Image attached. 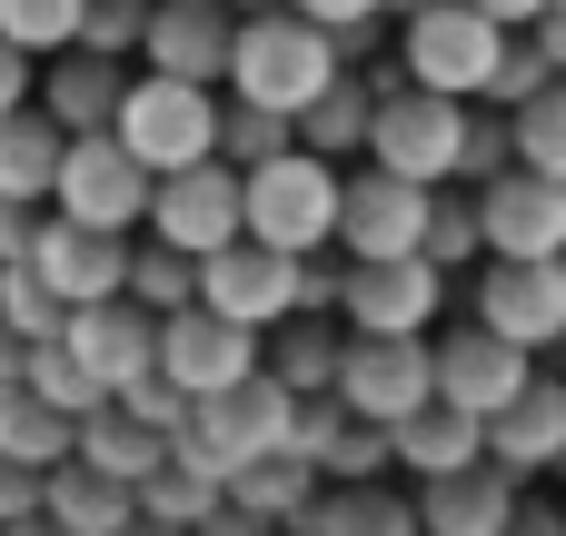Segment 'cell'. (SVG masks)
Segmentation results:
<instances>
[{
  "instance_id": "6da1fadb",
  "label": "cell",
  "mask_w": 566,
  "mask_h": 536,
  "mask_svg": "<svg viewBox=\"0 0 566 536\" xmlns=\"http://www.w3.org/2000/svg\"><path fill=\"white\" fill-rule=\"evenodd\" d=\"M338 30H318L308 10H259V20H239V60H229V90L239 99H259V109H289V119H308L318 109V90L338 80Z\"/></svg>"
},
{
  "instance_id": "7a4b0ae2",
  "label": "cell",
  "mask_w": 566,
  "mask_h": 536,
  "mask_svg": "<svg viewBox=\"0 0 566 536\" xmlns=\"http://www.w3.org/2000/svg\"><path fill=\"white\" fill-rule=\"evenodd\" d=\"M169 448H179V458H199V467H219V477H239L249 458L298 448V388H289L279 368H259V378H239V388L199 398V418H189Z\"/></svg>"
},
{
  "instance_id": "3957f363",
  "label": "cell",
  "mask_w": 566,
  "mask_h": 536,
  "mask_svg": "<svg viewBox=\"0 0 566 536\" xmlns=\"http://www.w3.org/2000/svg\"><path fill=\"white\" fill-rule=\"evenodd\" d=\"M468 119H478V99H448V90H428V80H398V90H378L368 159L398 169V179L448 189V179H468Z\"/></svg>"
},
{
  "instance_id": "277c9868",
  "label": "cell",
  "mask_w": 566,
  "mask_h": 536,
  "mask_svg": "<svg viewBox=\"0 0 566 536\" xmlns=\"http://www.w3.org/2000/svg\"><path fill=\"white\" fill-rule=\"evenodd\" d=\"M338 209H348V179H338V159L328 149H279V159H259L249 169V239H269V249H328L338 239Z\"/></svg>"
},
{
  "instance_id": "5b68a950",
  "label": "cell",
  "mask_w": 566,
  "mask_h": 536,
  "mask_svg": "<svg viewBox=\"0 0 566 536\" xmlns=\"http://www.w3.org/2000/svg\"><path fill=\"white\" fill-rule=\"evenodd\" d=\"M219 129H229L219 80L139 70V80H129V99H119V139H129L159 179H169V169H189V159H219Z\"/></svg>"
},
{
  "instance_id": "8992f818",
  "label": "cell",
  "mask_w": 566,
  "mask_h": 536,
  "mask_svg": "<svg viewBox=\"0 0 566 536\" xmlns=\"http://www.w3.org/2000/svg\"><path fill=\"white\" fill-rule=\"evenodd\" d=\"M60 219H90V229H139L159 209V169L119 139V129H70V159H60V189H50Z\"/></svg>"
},
{
  "instance_id": "52a82bcc",
  "label": "cell",
  "mask_w": 566,
  "mask_h": 536,
  "mask_svg": "<svg viewBox=\"0 0 566 536\" xmlns=\"http://www.w3.org/2000/svg\"><path fill=\"white\" fill-rule=\"evenodd\" d=\"M507 40H517V30L488 20L478 0H428V10L408 20V80H428V90H448V99H488Z\"/></svg>"
},
{
  "instance_id": "ba28073f",
  "label": "cell",
  "mask_w": 566,
  "mask_h": 536,
  "mask_svg": "<svg viewBox=\"0 0 566 536\" xmlns=\"http://www.w3.org/2000/svg\"><path fill=\"white\" fill-rule=\"evenodd\" d=\"M159 368L189 388V398H219V388H239V378H259L269 368V328H249V318H229V308H179V318H159Z\"/></svg>"
},
{
  "instance_id": "9c48e42d",
  "label": "cell",
  "mask_w": 566,
  "mask_h": 536,
  "mask_svg": "<svg viewBox=\"0 0 566 536\" xmlns=\"http://www.w3.org/2000/svg\"><path fill=\"white\" fill-rule=\"evenodd\" d=\"M338 398L358 418H378V428H408L418 408H438V338H368V328H348Z\"/></svg>"
},
{
  "instance_id": "30bf717a",
  "label": "cell",
  "mask_w": 566,
  "mask_h": 536,
  "mask_svg": "<svg viewBox=\"0 0 566 536\" xmlns=\"http://www.w3.org/2000/svg\"><path fill=\"white\" fill-rule=\"evenodd\" d=\"M249 229V169L219 149V159H189L159 179V209H149V239H179V249H229Z\"/></svg>"
},
{
  "instance_id": "8fae6325",
  "label": "cell",
  "mask_w": 566,
  "mask_h": 536,
  "mask_svg": "<svg viewBox=\"0 0 566 536\" xmlns=\"http://www.w3.org/2000/svg\"><path fill=\"white\" fill-rule=\"evenodd\" d=\"M30 269H40V278H50L70 308H90V298H129V269H139V249H129V229H90V219H60V209H40Z\"/></svg>"
},
{
  "instance_id": "7c38bea8",
  "label": "cell",
  "mask_w": 566,
  "mask_h": 536,
  "mask_svg": "<svg viewBox=\"0 0 566 536\" xmlns=\"http://www.w3.org/2000/svg\"><path fill=\"white\" fill-rule=\"evenodd\" d=\"M298 249H269V239H229V249H209L199 259V298L209 308H229V318H249V328H279V318H298Z\"/></svg>"
},
{
  "instance_id": "4fadbf2b",
  "label": "cell",
  "mask_w": 566,
  "mask_h": 536,
  "mask_svg": "<svg viewBox=\"0 0 566 536\" xmlns=\"http://www.w3.org/2000/svg\"><path fill=\"white\" fill-rule=\"evenodd\" d=\"M448 298V269L428 249H398V259H348V328L368 338H428Z\"/></svg>"
},
{
  "instance_id": "5bb4252c",
  "label": "cell",
  "mask_w": 566,
  "mask_h": 536,
  "mask_svg": "<svg viewBox=\"0 0 566 536\" xmlns=\"http://www.w3.org/2000/svg\"><path fill=\"white\" fill-rule=\"evenodd\" d=\"M428 219H438V189L428 179H398V169H358L348 179V209H338V249L348 259H398V249H428Z\"/></svg>"
},
{
  "instance_id": "9a60e30c",
  "label": "cell",
  "mask_w": 566,
  "mask_h": 536,
  "mask_svg": "<svg viewBox=\"0 0 566 536\" xmlns=\"http://www.w3.org/2000/svg\"><path fill=\"white\" fill-rule=\"evenodd\" d=\"M527 378H537V348L497 338L488 318L438 338V398H448V408H478V418H497L507 398H527Z\"/></svg>"
},
{
  "instance_id": "2e32d148",
  "label": "cell",
  "mask_w": 566,
  "mask_h": 536,
  "mask_svg": "<svg viewBox=\"0 0 566 536\" xmlns=\"http://www.w3.org/2000/svg\"><path fill=\"white\" fill-rule=\"evenodd\" d=\"M478 318L517 348H566V259H497L478 278Z\"/></svg>"
},
{
  "instance_id": "e0dca14e",
  "label": "cell",
  "mask_w": 566,
  "mask_h": 536,
  "mask_svg": "<svg viewBox=\"0 0 566 536\" xmlns=\"http://www.w3.org/2000/svg\"><path fill=\"white\" fill-rule=\"evenodd\" d=\"M488 259H566V179L547 169H507V179H488Z\"/></svg>"
},
{
  "instance_id": "ac0fdd59",
  "label": "cell",
  "mask_w": 566,
  "mask_h": 536,
  "mask_svg": "<svg viewBox=\"0 0 566 536\" xmlns=\"http://www.w3.org/2000/svg\"><path fill=\"white\" fill-rule=\"evenodd\" d=\"M229 60H239V20H229V0H159V10H149V50H139V70L229 80Z\"/></svg>"
},
{
  "instance_id": "d6986e66",
  "label": "cell",
  "mask_w": 566,
  "mask_h": 536,
  "mask_svg": "<svg viewBox=\"0 0 566 536\" xmlns=\"http://www.w3.org/2000/svg\"><path fill=\"white\" fill-rule=\"evenodd\" d=\"M517 467H497V458H478V467H458V477H418V517L428 536H507L517 527Z\"/></svg>"
},
{
  "instance_id": "ffe728a7",
  "label": "cell",
  "mask_w": 566,
  "mask_h": 536,
  "mask_svg": "<svg viewBox=\"0 0 566 536\" xmlns=\"http://www.w3.org/2000/svg\"><path fill=\"white\" fill-rule=\"evenodd\" d=\"M70 348L109 378V398L119 388H139L149 368H159V308H139V298H90V308H70Z\"/></svg>"
},
{
  "instance_id": "44dd1931",
  "label": "cell",
  "mask_w": 566,
  "mask_h": 536,
  "mask_svg": "<svg viewBox=\"0 0 566 536\" xmlns=\"http://www.w3.org/2000/svg\"><path fill=\"white\" fill-rule=\"evenodd\" d=\"M488 458L537 477V467H566V388L557 378H527V398H507L488 418Z\"/></svg>"
},
{
  "instance_id": "7402d4cb",
  "label": "cell",
  "mask_w": 566,
  "mask_h": 536,
  "mask_svg": "<svg viewBox=\"0 0 566 536\" xmlns=\"http://www.w3.org/2000/svg\"><path fill=\"white\" fill-rule=\"evenodd\" d=\"M119 99H129V70L109 50H50V80H40V109L60 129H119Z\"/></svg>"
},
{
  "instance_id": "603a6c76",
  "label": "cell",
  "mask_w": 566,
  "mask_h": 536,
  "mask_svg": "<svg viewBox=\"0 0 566 536\" xmlns=\"http://www.w3.org/2000/svg\"><path fill=\"white\" fill-rule=\"evenodd\" d=\"M40 517H60L70 536H119L129 517H139V487H129V477H109V467H90V458H60V467H50Z\"/></svg>"
},
{
  "instance_id": "cb8c5ba5",
  "label": "cell",
  "mask_w": 566,
  "mask_h": 536,
  "mask_svg": "<svg viewBox=\"0 0 566 536\" xmlns=\"http://www.w3.org/2000/svg\"><path fill=\"white\" fill-rule=\"evenodd\" d=\"M60 159H70V129L50 109H0V199H30L50 209L60 189Z\"/></svg>"
},
{
  "instance_id": "d4e9b609",
  "label": "cell",
  "mask_w": 566,
  "mask_h": 536,
  "mask_svg": "<svg viewBox=\"0 0 566 536\" xmlns=\"http://www.w3.org/2000/svg\"><path fill=\"white\" fill-rule=\"evenodd\" d=\"M318 487H328V467H318L308 448H279V458H249V467L229 477V497H239V507H259L269 527H308V517H318Z\"/></svg>"
},
{
  "instance_id": "484cf974",
  "label": "cell",
  "mask_w": 566,
  "mask_h": 536,
  "mask_svg": "<svg viewBox=\"0 0 566 536\" xmlns=\"http://www.w3.org/2000/svg\"><path fill=\"white\" fill-rule=\"evenodd\" d=\"M478 458H488V418H478V408H448V398H438V408H418V418L398 428V467H408V477H458V467H478Z\"/></svg>"
},
{
  "instance_id": "4316f807",
  "label": "cell",
  "mask_w": 566,
  "mask_h": 536,
  "mask_svg": "<svg viewBox=\"0 0 566 536\" xmlns=\"http://www.w3.org/2000/svg\"><path fill=\"white\" fill-rule=\"evenodd\" d=\"M80 458L90 467H109V477H129V487H149L159 467H169V428H149L139 408H99V418H80Z\"/></svg>"
},
{
  "instance_id": "83f0119b",
  "label": "cell",
  "mask_w": 566,
  "mask_h": 536,
  "mask_svg": "<svg viewBox=\"0 0 566 536\" xmlns=\"http://www.w3.org/2000/svg\"><path fill=\"white\" fill-rule=\"evenodd\" d=\"M0 448H10L20 467H60V458H80V418L50 408L30 378H10V388H0Z\"/></svg>"
},
{
  "instance_id": "f1b7e54d",
  "label": "cell",
  "mask_w": 566,
  "mask_h": 536,
  "mask_svg": "<svg viewBox=\"0 0 566 536\" xmlns=\"http://www.w3.org/2000/svg\"><path fill=\"white\" fill-rule=\"evenodd\" d=\"M269 368H279L298 398H328V388H338V368H348V338H338V328H318V308H298V318H279V328H269Z\"/></svg>"
},
{
  "instance_id": "f546056e",
  "label": "cell",
  "mask_w": 566,
  "mask_h": 536,
  "mask_svg": "<svg viewBox=\"0 0 566 536\" xmlns=\"http://www.w3.org/2000/svg\"><path fill=\"white\" fill-rule=\"evenodd\" d=\"M308 536H428V517H418V497H388V487H338V497H318Z\"/></svg>"
},
{
  "instance_id": "4dcf8cb0",
  "label": "cell",
  "mask_w": 566,
  "mask_h": 536,
  "mask_svg": "<svg viewBox=\"0 0 566 536\" xmlns=\"http://www.w3.org/2000/svg\"><path fill=\"white\" fill-rule=\"evenodd\" d=\"M378 90H388V80H378ZM378 90L338 70V80L318 90V109L298 119V139H308V149H328V159H338V149H368V129H378Z\"/></svg>"
},
{
  "instance_id": "1f68e13d",
  "label": "cell",
  "mask_w": 566,
  "mask_h": 536,
  "mask_svg": "<svg viewBox=\"0 0 566 536\" xmlns=\"http://www.w3.org/2000/svg\"><path fill=\"white\" fill-rule=\"evenodd\" d=\"M129 298H139V308H159V318L199 308V249H179V239H149V249H139V269H129Z\"/></svg>"
},
{
  "instance_id": "d6a6232c",
  "label": "cell",
  "mask_w": 566,
  "mask_h": 536,
  "mask_svg": "<svg viewBox=\"0 0 566 536\" xmlns=\"http://www.w3.org/2000/svg\"><path fill=\"white\" fill-rule=\"evenodd\" d=\"M30 388L50 398V408H70V418H99L109 408V378L70 348V338H50V348H30Z\"/></svg>"
},
{
  "instance_id": "836d02e7",
  "label": "cell",
  "mask_w": 566,
  "mask_h": 536,
  "mask_svg": "<svg viewBox=\"0 0 566 536\" xmlns=\"http://www.w3.org/2000/svg\"><path fill=\"white\" fill-rule=\"evenodd\" d=\"M566 70H557V50H547V40H537V30H517V40H507V60H497V80H488V99H478V109H527V99H547V90H557Z\"/></svg>"
},
{
  "instance_id": "e575fe53",
  "label": "cell",
  "mask_w": 566,
  "mask_h": 536,
  "mask_svg": "<svg viewBox=\"0 0 566 536\" xmlns=\"http://www.w3.org/2000/svg\"><path fill=\"white\" fill-rule=\"evenodd\" d=\"M219 149H229L239 169H259V159L298 149V119H289V109H259V99H239V90H229V129H219Z\"/></svg>"
},
{
  "instance_id": "d590c367",
  "label": "cell",
  "mask_w": 566,
  "mask_h": 536,
  "mask_svg": "<svg viewBox=\"0 0 566 536\" xmlns=\"http://www.w3.org/2000/svg\"><path fill=\"white\" fill-rule=\"evenodd\" d=\"M80 20H90V0H0V30L20 50H80Z\"/></svg>"
},
{
  "instance_id": "8d00e7d4",
  "label": "cell",
  "mask_w": 566,
  "mask_h": 536,
  "mask_svg": "<svg viewBox=\"0 0 566 536\" xmlns=\"http://www.w3.org/2000/svg\"><path fill=\"white\" fill-rule=\"evenodd\" d=\"M428 259H438V269H468V259H488V209H478V199H448V189H438V219H428Z\"/></svg>"
},
{
  "instance_id": "74e56055",
  "label": "cell",
  "mask_w": 566,
  "mask_h": 536,
  "mask_svg": "<svg viewBox=\"0 0 566 536\" xmlns=\"http://www.w3.org/2000/svg\"><path fill=\"white\" fill-rule=\"evenodd\" d=\"M517 159H527V169H547V179H566V80L547 90V99H527V109H517Z\"/></svg>"
},
{
  "instance_id": "f35d334b",
  "label": "cell",
  "mask_w": 566,
  "mask_h": 536,
  "mask_svg": "<svg viewBox=\"0 0 566 536\" xmlns=\"http://www.w3.org/2000/svg\"><path fill=\"white\" fill-rule=\"evenodd\" d=\"M149 10H159V0H90V20H80V50H109V60L149 50Z\"/></svg>"
},
{
  "instance_id": "ab89813d",
  "label": "cell",
  "mask_w": 566,
  "mask_h": 536,
  "mask_svg": "<svg viewBox=\"0 0 566 536\" xmlns=\"http://www.w3.org/2000/svg\"><path fill=\"white\" fill-rule=\"evenodd\" d=\"M517 169V109H497V119H468V179L488 189V179H507Z\"/></svg>"
},
{
  "instance_id": "60d3db41",
  "label": "cell",
  "mask_w": 566,
  "mask_h": 536,
  "mask_svg": "<svg viewBox=\"0 0 566 536\" xmlns=\"http://www.w3.org/2000/svg\"><path fill=\"white\" fill-rule=\"evenodd\" d=\"M40 497H50V467H20V458L0 448V527H20V517H40Z\"/></svg>"
},
{
  "instance_id": "b9f144b4",
  "label": "cell",
  "mask_w": 566,
  "mask_h": 536,
  "mask_svg": "<svg viewBox=\"0 0 566 536\" xmlns=\"http://www.w3.org/2000/svg\"><path fill=\"white\" fill-rule=\"evenodd\" d=\"M289 10H308V20H318V30H338V40H368L388 0H289Z\"/></svg>"
},
{
  "instance_id": "7bdbcfd3",
  "label": "cell",
  "mask_w": 566,
  "mask_h": 536,
  "mask_svg": "<svg viewBox=\"0 0 566 536\" xmlns=\"http://www.w3.org/2000/svg\"><path fill=\"white\" fill-rule=\"evenodd\" d=\"M30 60H40V50H20V40L0 30V109H30Z\"/></svg>"
},
{
  "instance_id": "ee69618b",
  "label": "cell",
  "mask_w": 566,
  "mask_h": 536,
  "mask_svg": "<svg viewBox=\"0 0 566 536\" xmlns=\"http://www.w3.org/2000/svg\"><path fill=\"white\" fill-rule=\"evenodd\" d=\"M10 378H30V338H20V328L0 318V388H10Z\"/></svg>"
},
{
  "instance_id": "f6af8a7d",
  "label": "cell",
  "mask_w": 566,
  "mask_h": 536,
  "mask_svg": "<svg viewBox=\"0 0 566 536\" xmlns=\"http://www.w3.org/2000/svg\"><path fill=\"white\" fill-rule=\"evenodd\" d=\"M478 10H488V20H507V30H537V20H547V0H478Z\"/></svg>"
},
{
  "instance_id": "bcb514c9",
  "label": "cell",
  "mask_w": 566,
  "mask_h": 536,
  "mask_svg": "<svg viewBox=\"0 0 566 536\" xmlns=\"http://www.w3.org/2000/svg\"><path fill=\"white\" fill-rule=\"evenodd\" d=\"M537 40L557 50V70H566V0H547V20H537Z\"/></svg>"
},
{
  "instance_id": "7dc6e473",
  "label": "cell",
  "mask_w": 566,
  "mask_h": 536,
  "mask_svg": "<svg viewBox=\"0 0 566 536\" xmlns=\"http://www.w3.org/2000/svg\"><path fill=\"white\" fill-rule=\"evenodd\" d=\"M507 536H566V517H547V507H517V527Z\"/></svg>"
},
{
  "instance_id": "c3c4849f",
  "label": "cell",
  "mask_w": 566,
  "mask_h": 536,
  "mask_svg": "<svg viewBox=\"0 0 566 536\" xmlns=\"http://www.w3.org/2000/svg\"><path fill=\"white\" fill-rule=\"evenodd\" d=\"M119 536H179V527H159V517H149V507H139V517H129V527Z\"/></svg>"
},
{
  "instance_id": "681fc988",
  "label": "cell",
  "mask_w": 566,
  "mask_h": 536,
  "mask_svg": "<svg viewBox=\"0 0 566 536\" xmlns=\"http://www.w3.org/2000/svg\"><path fill=\"white\" fill-rule=\"evenodd\" d=\"M10 536H70V527H60V517H20Z\"/></svg>"
},
{
  "instance_id": "f907efd6",
  "label": "cell",
  "mask_w": 566,
  "mask_h": 536,
  "mask_svg": "<svg viewBox=\"0 0 566 536\" xmlns=\"http://www.w3.org/2000/svg\"><path fill=\"white\" fill-rule=\"evenodd\" d=\"M0 536H10V527H0Z\"/></svg>"
}]
</instances>
